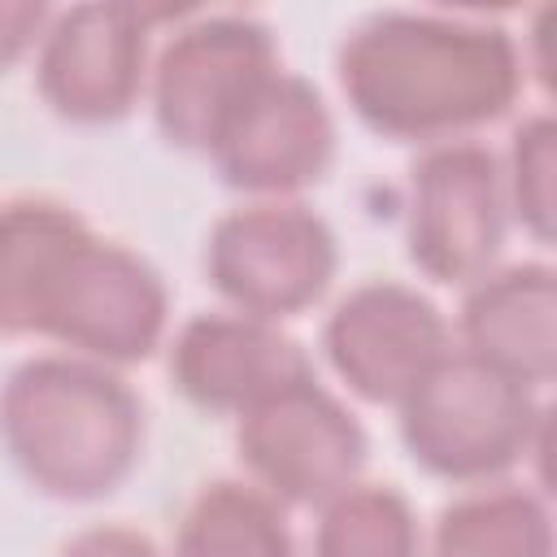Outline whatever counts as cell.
Segmentation results:
<instances>
[{
  "label": "cell",
  "mask_w": 557,
  "mask_h": 557,
  "mask_svg": "<svg viewBox=\"0 0 557 557\" xmlns=\"http://www.w3.org/2000/svg\"><path fill=\"white\" fill-rule=\"evenodd\" d=\"M553 270L540 261L487 270L461 300V348L527 387L553 379Z\"/></svg>",
  "instance_id": "obj_13"
},
{
  "label": "cell",
  "mask_w": 557,
  "mask_h": 557,
  "mask_svg": "<svg viewBox=\"0 0 557 557\" xmlns=\"http://www.w3.org/2000/svg\"><path fill=\"white\" fill-rule=\"evenodd\" d=\"M278 70L274 35L248 13L196 17L170 35L148 70L152 117L165 144L205 152L235 117V109Z\"/></svg>",
  "instance_id": "obj_6"
},
{
  "label": "cell",
  "mask_w": 557,
  "mask_h": 557,
  "mask_svg": "<svg viewBox=\"0 0 557 557\" xmlns=\"http://www.w3.org/2000/svg\"><path fill=\"white\" fill-rule=\"evenodd\" d=\"M335 122L318 87L300 74L274 70L222 126L209 148L226 187L283 200L331 170Z\"/></svg>",
  "instance_id": "obj_10"
},
{
  "label": "cell",
  "mask_w": 557,
  "mask_h": 557,
  "mask_svg": "<svg viewBox=\"0 0 557 557\" xmlns=\"http://www.w3.org/2000/svg\"><path fill=\"white\" fill-rule=\"evenodd\" d=\"M0 444L17 474L52 500H104L144 453V405L100 361L48 352L0 387Z\"/></svg>",
  "instance_id": "obj_3"
},
{
  "label": "cell",
  "mask_w": 557,
  "mask_h": 557,
  "mask_svg": "<svg viewBox=\"0 0 557 557\" xmlns=\"http://www.w3.org/2000/svg\"><path fill=\"white\" fill-rule=\"evenodd\" d=\"M339 248L331 226L296 200H257L213 222L205 274L231 313L283 322L318 305L335 278Z\"/></svg>",
  "instance_id": "obj_5"
},
{
  "label": "cell",
  "mask_w": 557,
  "mask_h": 557,
  "mask_svg": "<svg viewBox=\"0 0 557 557\" xmlns=\"http://www.w3.org/2000/svg\"><path fill=\"white\" fill-rule=\"evenodd\" d=\"M305 374H313L305 348L278 322L248 313H196L170 344V379L205 413L239 418Z\"/></svg>",
  "instance_id": "obj_12"
},
{
  "label": "cell",
  "mask_w": 557,
  "mask_h": 557,
  "mask_svg": "<svg viewBox=\"0 0 557 557\" xmlns=\"http://www.w3.org/2000/svg\"><path fill=\"white\" fill-rule=\"evenodd\" d=\"M361 126L396 144H461L509 113L522 57L500 26L444 13H374L335 57Z\"/></svg>",
  "instance_id": "obj_1"
},
{
  "label": "cell",
  "mask_w": 557,
  "mask_h": 557,
  "mask_svg": "<svg viewBox=\"0 0 557 557\" xmlns=\"http://www.w3.org/2000/svg\"><path fill=\"white\" fill-rule=\"evenodd\" d=\"M505 200L540 244L553 239V122L548 113L522 122L513 135Z\"/></svg>",
  "instance_id": "obj_17"
},
{
  "label": "cell",
  "mask_w": 557,
  "mask_h": 557,
  "mask_svg": "<svg viewBox=\"0 0 557 557\" xmlns=\"http://www.w3.org/2000/svg\"><path fill=\"white\" fill-rule=\"evenodd\" d=\"M431 557H553L548 509L518 483H479L440 509Z\"/></svg>",
  "instance_id": "obj_14"
},
{
  "label": "cell",
  "mask_w": 557,
  "mask_h": 557,
  "mask_svg": "<svg viewBox=\"0 0 557 557\" xmlns=\"http://www.w3.org/2000/svg\"><path fill=\"white\" fill-rule=\"evenodd\" d=\"M331 370L370 405H400L453 348L444 313L405 283L352 287L322 326Z\"/></svg>",
  "instance_id": "obj_11"
},
{
  "label": "cell",
  "mask_w": 557,
  "mask_h": 557,
  "mask_svg": "<svg viewBox=\"0 0 557 557\" xmlns=\"http://www.w3.org/2000/svg\"><path fill=\"white\" fill-rule=\"evenodd\" d=\"M174 557H296V548L274 496L252 483L218 479L187 505Z\"/></svg>",
  "instance_id": "obj_15"
},
{
  "label": "cell",
  "mask_w": 557,
  "mask_h": 557,
  "mask_svg": "<svg viewBox=\"0 0 557 557\" xmlns=\"http://www.w3.org/2000/svg\"><path fill=\"white\" fill-rule=\"evenodd\" d=\"M35 87L74 126L122 122L148 87V13L131 4L52 13L35 57Z\"/></svg>",
  "instance_id": "obj_9"
},
{
  "label": "cell",
  "mask_w": 557,
  "mask_h": 557,
  "mask_svg": "<svg viewBox=\"0 0 557 557\" xmlns=\"http://www.w3.org/2000/svg\"><path fill=\"white\" fill-rule=\"evenodd\" d=\"M396 409L405 453L426 474L470 487L513 470L544 435L535 387L466 348H448Z\"/></svg>",
  "instance_id": "obj_4"
},
{
  "label": "cell",
  "mask_w": 557,
  "mask_h": 557,
  "mask_svg": "<svg viewBox=\"0 0 557 557\" xmlns=\"http://www.w3.org/2000/svg\"><path fill=\"white\" fill-rule=\"evenodd\" d=\"M509 200L496 157L470 139L426 148L409 170L405 244L409 261L435 278L470 287L505 244Z\"/></svg>",
  "instance_id": "obj_8"
},
{
  "label": "cell",
  "mask_w": 557,
  "mask_h": 557,
  "mask_svg": "<svg viewBox=\"0 0 557 557\" xmlns=\"http://www.w3.org/2000/svg\"><path fill=\"white\" fill-rule=\"evenodd\" d=\"M313 557H422V531L396 487L352 483L322 505Z\"/></svg>",
  "instance_id": "obj_16"
},
{
  "label": "cell",
  "mask_w": 557,
  "mask_h": 557,
  "mask_svg": "<svg viewBox=\"0 0 557 557\" xmlns=\"http://www.w3.org/2000/svg\"><path fill=\"white\" fill-rule=\"evenodd\" d=\"M235 448L252 487L287 505L322 509L357 483L370 440L361 422L313 374H305L239 413Z\"/></svg>",
  "instance_id": "obj_7"
},
{
  "label": "cell",
  "mask_w": 557,
  "mask_h": 557,
  "mask_svg": "<svg viewBox=\"0 0 557 557\" xmlns=\"http://www.w3.org/2000/svg\"><path fill=\"white\" fill-rule=\"evenodd\" d=\"M165 283L139 252L96 235L61 200L44 213L17 261L9 335H44L70 348V357L113 370L148 361L165 335Z\"/></svg>",
  "instance_id": "obj_2"
},
{
  "label": "cell",
  "mask_w": 557,
  "mask_h": 557,
  "mask_svg": "<svg viewBox=\"0 0 557 557\" xmlns=\"http://www.w3.org/2000/svg\"><path fill=\"white\" fill-rule=\"evenodd\" d=\"M52 13L48 4H30V0H0V74L13 70L30 48H39L44 30H48Z\"/></svg>",
  "instance_id": "obj_18"
},
{
  "label": "cell",
  "mask_w": 557,
  "mask_h": 557,
  "mask_svg": "<svg viewBox=\"0 0 557 557\" xmlns=\"http://www.w3.org/2000/svg\"><path fill=\"white\" fill-rule=\"evenodd\" d=\"M57 557H161V553L144 531L104 522V527H87L74 540H65Z\"/></svg>",
  "instance_id": "obj_19"
}]
</instances>
